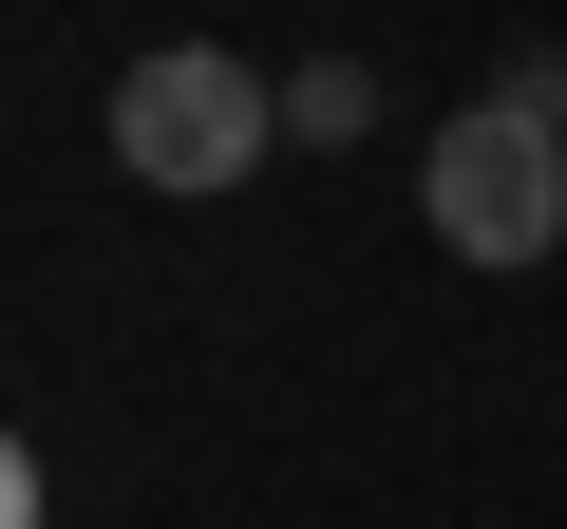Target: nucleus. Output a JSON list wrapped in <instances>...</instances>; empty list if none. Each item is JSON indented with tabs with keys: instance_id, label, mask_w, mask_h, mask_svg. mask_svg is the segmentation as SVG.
I'll return each instance as SVG.
<instances>
[{
	"instance_id": "obj_1",
	"label": "nucleus",
	"mask_w": 567,
	"mask_h": 529,
	"mask_svg": "<svg viewBox=\"0 0 567 529\" xmlns=\"http://www.w3.org/2000/svg\"><path fill=\"white\" fill-rule=\"evenodd\" d=\"M265 152H284V76H265V58L171 39V58H133V76H114V170H133V189L208 208V189H246Z\"/></svg>"
},
{
	"instance_id": "obj_2",
	"label": "nucleus",
	"mask_w": 567,
	"mask_h": 529,
	"mask_svg": "<svg viewBox=\"0 0 567 529\" xmlns=\"http://www.w3.org/2000/svg\"><path fill=\"white\" fill-rule=\"evenodd\" d=\"M416 227H435L454 264H548V246H567V133L511 114V95H454V114L416 133Z\"/></svg>"
},
{
	"instance_id": "obj_3",
	"label": "nucleus",
	"mask_w": 567,
	"mask_h": 529,
	"mask_svg": "<svg viewBox=\"0 0 567 529\" xmlns=\"http://www.w3.org/2000/svg\"><path fill=\"white\" fill-rule=\"evenodd\" d=\"M379 133V58H284V152H360Z\"/></svg>"
},
{
	"instance_id": "obj_4",
	"label": "nucleus",
	"mask_w": 567,
	"mask_h": 529,
	"mask_svg": "<svg viewBox=\"0 0 567 529\" xmlns=\"http://www.w3.org/2000/svg\"><path fill=\"white\" fill-rule=\"evenodd\" d=\"M492 95H511V114H548V133H567V39H511V58H492Z\"/></svg>"
}]
</instances>
